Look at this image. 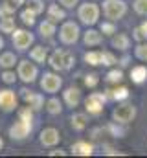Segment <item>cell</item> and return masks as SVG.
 I'll list each match as a JSON object with an SVG mask.
<instances>
[{
    "label": "cell",
    "instance_id": "6da1fadb",
    "mask_svg": "<svg viewBox=\"0 0 147 158\" xmlns=\"http://www.w3.org/2000/svg\"><path fill=\"white\" fill-rule=\"evenodd\" d=\"M99 13H101L99 6L94 4V2H85V4H81L77 7V19H79V22L85 24V26H88V28L98 24Z\"/></svg>",
    "mask_w": 147,
    "mask_h": 158
},
{
    "label": "cell",
    "instance_id": "7a4b0ae2",
    "mask_svg": "<svg viewBox=\"0 0 147 158\" xmlns=\"http://www.w3.org/2000/svg\"><path fill=\"white\" fill-rule=\"evenodd\" d=\"M103 15L107 20L118 22L127 15V4L123 0H105L103 2Z\"/></svg>",
    "mask_w": 147,
    "mask_h": 158
},
{
    "label": "cell",
    "instance_id": "3957f363",
    "mask_svg": "<svg viewBox=\"0 0 147 158\" xmlns=\"http://www.w3.org/2000/svg\"><path fill=\"white\" fill-rule=\"evenodd\" d=\"M79 37H81L79 24L74 20H63V26L59 28V40L66 46H72L79 40Z\"/></svg>",
    "mask_w": 147,
    "mask_h": 158
},
{
    "label": "cell",
    "instance_id": "277c9868",
    "mask_svg": "<svg viewBox=\"0 0 147 158\" xmlns=\"http://www.w3.org/2000/svg\"><path fill=\"white\" fill-rule=\"evenodd\" d=\"M107 94L105 92H92L86 99H85V110L86 114L90 116H99L105 109V103H107Z\"/></svg>",
    "mask_w": 147,
    "mask_h": 158
},
{
    "label": "cell",
    "instance_id": "5b68a950",
    "mask_svg": "<svg viewBox=\"0 0 147 158\" xmlns=\"http://www.w3.org/2000/svg\"><path fill=\"white\" fill-rule=\"evenodd\" d=\"M136 107L132 103H118V107L112 110V119L121 125H129L136 118Z\"/></svg>",
    "mask_w": 147,
    "mask_h": 158
},
{
    "label": "cell",
    "instance_id": "8992f818",
    "mask_svg": "<svg viewBox=\"0 0 147 158\" xmlns=\"http://www.w3.org/2000/svg\"><path fill=\"white\" fill-rule=\"evenodd\" d=\"M17 76L26 85L35 83L37 76H39V68H37L35 61L33 63H30V61H19L17 63Z\"/></svg>",
    "mask_w": 147,
    "mask_h": 158
},
{
    "label": "cell",
    "instance_id": "52a82bcc",
    "mask_svg": "<svg viewBox=\"0 0 147 158\" xmlns=\"http://www.w3.org/2000/svg\"><path fill=\"white\" fill-rule=\"evenodd\" d=\"M61 86H63V77L55 72H44V76L40 77V88L46 94L53 96L61 90Z\"/></svg>",
    "mask_w": 147,
    "mask_h": 158
},
{
    "label": "cell",
    "instance_id": "ba28073f",
    "mask_svg": "<svg viewBox=\"0 0 147 158\" xmlns=\"http://www.w3.org/2000/svg\"><path fill=\"white\" fill-rule=\"evenodd\" d=\"M33 33L32 31H28V30H15L13 33H11V42H13V46L19 50V52H26L32 44H33Z\"/></svg>",
    "mask_w": 147,
    "mask_h": 158
},
{
    "label": "cell",
    "instance_id": "9c48e42d",
    "mask_svg": "<svg viewBox=\"0 0 147 158\" xmlns=\"http://www.w3.org/2000/svg\"><path fill=\"white\" fill-rule=\"evenodd\" d=\"M33 131V123L26 121V119H17L11 127H9V136L13 140H26L30 136V132Z\"/></svg>",
    "mask_w": 147,
    "mask_h": 158
},
{
    "label": "cell",
    "instance_id": "30bf717a",
    "mask_svg": "<svg viewBox=\"0 0 147 158\" xmlns=\"http://www.w3.org/2000/svg\"><path fill=\"white\" fill-rule=\"evenodd\" d=\"M39 142H40L42 147H55V145L61 142V132H59L55 127H46V129L40 131Z\"/></svg>",
    "mask_w": 147,
    "mask_h": 158
},
{
    "label": "cell",
    "instance_id": "8fae6325",
    "mask_svg": "<svg viewBox=\"0 0 147 158\" xmlns=\"http://www.w3.org/2000/svg\"><path fill=\"white\" fill-rule=\"evenodd\" d=\"M20 98L24 99V103L26 105H30L33 110H40L42 107H44V96L42 94H39V92H32V90H26V88H22L20 90Z\"/></svg>",
    "mask_w": 147,
    "mask_h": 158
},
{
    "label": "cell",
    "instance_id": "7c38bea8",
    "mask_svg": "<svg viewBox=\"0 0 147 158\" xmlns=\"http://www.w3.org/2000/svg\"><path fill=\"white\" fill-rule=\"evenodd\" d=\"M0 109L4 112H13L17 109V94L13 90H0Z\"/></svg>",
    "mask_w": 147,
    "mask_h": 158
},
{
    "label": "cell",
    "instance_id": "4fadbf2b",
    "mask_svg": "<svg viewBox=\"0 0 147 158\" xmlns=\"http://www.w3.org/2000/svg\"><path fill=\"white\" fill-rule=\"evenodd\" d=\"M81 99H83V98H81V90H79L77 86H70V88H66V90L63 92V101H65V105L70 107V109L79 107Z\"/></svg>",
    "mask_w": 147,
    "mask_h": 158
},
{
    "label": "cell",
    "instance_id": "5bb4252c",
    "mask_svg": "<svg viewBox=\"0 0 147 158\" xmlns=\"http://www.w3.org/2000/svg\"><path fill=\"white\" fill-rule=\"evenodd\" d=\"M46 15H48V20H52L55 24L66 20V9L61 4H50L48 9H46Z\"/></svg>",
    "mask_w": 147,
    "mask_h": 158
},
{
    "label": "cell",
    "instance_id": "9a60e30c",
    "mask_svg": "<svg viewBox=\"0 0 147 158\" xmlns=\"http://www.w3.org/2000/svg\"><path fill=\"white\" fill-rule=\"evenodd\" d=\"M83 42H85V46H88V48H92V46H99L101 42H103V35H101V31H98V30H94L92 26L83 33Z\"/></svg>",
    "mask_w": 147,
    "mask_h": 158
},
{
    "label": "cell",
    "instance_id": "2e32d148",
    "mask_svg": "<svg viewBox=\"0 0 147 158\" xmlns=\"http://www.w3.org/2000/svg\"><path fill=\"white\" fill-rule=\"evenodd\" d=\"M65 57H66V50H53L52 55L48 57V64L53 70H65Z\"/></svg>",
    "mask_w": 147,
    "mask_h": 158
},
{
    "label": "cell",
    "instance_id": "e0dca14e",
    "mask_svg": "<svg viewBox=\"0 0 147 158\" xmlns=\"http://www.w3.org/2000/svg\"><path fill=\"white\" fill-rule=\"evenodd\" d=\"M70 125L75 132H83L86 127H88V116L86 112H74L72 118H70Z\"/></svg>",
    "mask_w": 147,
    "mask_h": 158
},
{
    "label": "cell",
    "instance_id": "ac0fdd59",
    "mask_svg": "<svg viewBox=\"0 0 147 158\" xmlns=\"http://www.w3.org/2000/svg\"><path fill=\"white\" fill-rule=\"evenodd\" d=\"M70 153L75 155V156H90L94 153V145L81 140V142H75L72 147H70Z\"/></svg>",
    "mask_w": 147,
    "mask_h": 158
},
{
    "label": "cell",
    "instance_id": "d6986e66",
    "mask_svg": "<svg viewBox=\"0 0 147 158\" xmlns=\"http://www.w3.org/2000/svg\"><path fill=\"white\" fill-rule=\"evenodd\" d=\"M110 44H112V48H116L120 52H127L131 48V39L127 33H114L110 39Z\"/></svg>",
    "mask_w": 147,
    "mask_h": 158
},
{
    "label": "cell",
    "instance_id": "ffe728a7",
    "mask_svg": "<svg viewBox=\"0 0 147 158\" xmlns=\"http://www.w3.org/2000/svg\"><path fill=\"white\" fill-rule=\"evenodd\" d=\"M131 81L134 85H142L147 81V66L144 64H138V66H132L131 68Z\"/></svg>",
    "mask_w": 147,
    "mask_h": 158
},
{
    "label": "cell",
    "instance_id": "44dd1931",
    "mask_svg": "<svg viewBox=\"0 0 147 158\" xmlns=\"http://www.w3.org/2000/svg\"><path fill=\"white\" fill-rule=\"evenodd\" d=\"M44 109H46V112L48 114H52V116H59L61 112H63V101L59 99V98H50L46 103H44Z\"/></svg>",
    "mask_w": 147,
    "mask_h": 158
},
{
    "label": "cell",
    "instance_id": "7402d4cb",
    "mask_svg": "<svg viewBox=\"0 0 147 158\" xmlns=\"http://www.w3.org/2000/svg\"><path fill=\"white\" fill-rule=\"evenodd\" d=\"M105 94H107V98H109V99L125 101V99L129 98V88H127V86H118V85H116V88H112V90H107Z\"/></svg>",
    "mask_w": 147,
    "mask_h": 158
},
{
    "label": "cell",
    "instance_id": "603a6c76",
    "mask_svg": "<svg viewBox=\"0 0 147 158\" xmlns=\"http://www.w3.org/2000/svg\"><path fill=\"white\" fill-rule=\"evenodd\" d=\"M55 31H57L55 22H52V20H48V19L39 24V33H40L44 39H52V37L55 35Z\"/></svg>",
    "mask_w": 147,
    "mask_h": 158
},
{
    "label": "cell",
    "instance_id": "cb8c5ba5",
    "mask_svg": "<svg viewBox=\"0 0 147 158\" xmlns=\"http://www.w3.org/2000/svg\"><path fill=\"white\" fill-rule=\"evenodd\" d=\"M30 59L35 61V63H40V64L46 63V61H48V50H46L44 46H35V48H32Z\"/></svg>",
    "mask_w": 147,
    "mask_h": 158
},
{
    "label": "cell",
    "instance_id": "d4e9b609",
    "mask_svg": "<svg viewBox=\"0 0 147 158\" xmlns=\"http://www.w3.org/2000/svg\"><path fill=\"white\" fill-rule=\"evenodd\" d=\"M19 61H17V55L13 53V52H4V53H0V66L6 70V68H15V64H17Z\"/></svg>",
    "mask_w": 147,
    "mask_h": 158
},
{
    "label": "cell",
    "instance_id": "484cf974",
    "mask_svg": "<svg viewBox=\"0 0 147 158\" xmlns=\"http://www.w3.org/2000/svg\"><path fill=\"white\" fill-rule=\"evenodd\" d=\"M15 30H17V26H15L13 15H11V17H2V19H0V31H2V33H13Z\"/></svg>",
    "mask_w": 147,
    "mask_h": 158
},
{
    "label": "cell",
    "instance_id": "4316f807",
    "mask_svg": "<svg viewBox=\"0 0 147 158\" xmlns=\"http://www.w3.org/2000/svg\"><path fill=\"white\" fill-rule=\"evenodd\" d=\"M121 79H123V72L121 70H118V68H112L107 72V76H105V81L109 83V85H120L121 83Z\"/></svg>",
    "mask_w": 147,
    "mask_h": 158
},
{
    "label": "cell",
    "instance_id": "83f0119b",
    "mask_svg": "<svg viewBox=\"0 0 147 158\" xmlns=\"http://www.w3.org/2000/svg\"><path fill=\"white\" fill-rule=\"evenodd\" d=\"M132 37H134V40H138V42L147 40V20L142 22L140 26H136V28L132 30Z\"/></svg>",
    "mask_w": 147,
    "mask_h": 158
},
{
    "label": "cell",
    "instance_id": "f1b7e54d",
    "mask_svg": "<svg viewBox=\"0 0 147 158\" xmlns=\"http://www.w3.org/2000/svg\"><path fill=\"white\" fill-rule=\"evenodd\" d=\"M105 129L109 131L114 138H123V136H125V129L121 127V123H116V121H112V123H109Z\"/></svg>",
    "mask_w": 147,
    "mask_h": 158
},
{
    "label": "cell",
    "instance_id": "f546056e",
    "mask_svg": "<svg viewBox=\"0 0 147 158\" xmlns=\"http://www.w3.org/2000/svg\"><path fill=\"white\" fill-rule=\"evenodd\" d=\"M85 63H88L90 66H99L101 64V52H86Z\"/></svg>",
    "mask_w": 147,
    "mask_h": 158
},
{
    "label": "cell",
    "instance_id": "4dcf8cb0",
    "mask_svg": "<svg viewBox=\"0 0 147 158\" xmlns=\"http://www.w3.org/2000/svg\"><path fill=\"white\" fill-rule=\"evenodd\" d=\"M134 57L140 59V61H144V63H147V40L136 44V48H134Z\"/></svg>",
    "mask_w": 147,
    "mask_h": 158
},
{
    "label": "cell",
    "instance_id": "1f68e13d",
    "mask_svg": "<svg viewBox=\"0 0 147 158\" xmlns=\"http://www.w3.org/2000/svg\"><path fill=\"white\" fill-rule=\"evenodd\" d=\"M35 17H37V15L33 13V11H32V9H28V7L20 11V20H22L26 26H30V28L35 24Z\"/></svg>",
    "mask_w": 147,
    "mask_h": 158
},
{
    "label": "cell",
    "instance_id": "d6a6232c",
    "mask_svg": "<svg viewBox=\"0 0 147 158\" xmlns=\"http://www.w3.org/2000/svg\"><path fill=\"white\" fill-rule=\"evenodd\" d=\"M99 31H101L103 35H107V37H112V35L116 33V22H112V20L103 22V24L99 26Z\"/></svg>",
    "mask_w": 147,
    "mask_h": 158
},
{
    "label": "cell",
    "instance_id": "836d02e7",
    "mask_svg": "<svg viewBox=\"0 0 147 158\" xmlns=\"http://www.w3.org/2000/svg\"><path fill=\"white\" fill-rule=\"evenodd\" d=\"M2 81L6 83V85H13L17 79H19V76H17V72L15 70H11V68H6L4 72H2Z\"/></svg>",
    "mask_w": 147,
    "mask_h": 158
},
{
    "label": "cell",
    "instance_id": "e575fe53",
    "mask_svg": "<svg viewBox=\"0 0 147 158\" xmlns=\"http://www.w3.org/2000/svg\"><path fill=\"white\" fill-rule=\"evenodd\" d=\"M15 6L11 4V2H4V4H0V19L2 17H11V15H15Z\"/></svg>",
    "mask_w": 147,
    "mask_h": 158
},
{
    "label": "cell",
    "instance_id": "d590c367",
    "mask_svg": "<svg viewBox=\"0 0 147 158\" xmlns=\"http://www.w3.org/2000/svg\"><path fill=\"white\" fill-rule=\"evenodd\" d=\"M118 63V59H116V55L114 53H110V52H101V64H105V66H114Z\"/></svg>",
    "mask_w": 147,
    "mask_h": 158
},
{
    "label": "cell",
    "instance_id": "8d00e7d4",
    "mask_svg": "<svg viewBox=\"0 0 147 158\" xmlns=\"http://www.w3.org/2000/svg\"><path fill=\"white\" fill-rule=\"evenodd\" d=\"M28 9H32L35 15H40L44 11V2L42 0H28Z\"/></svg>",
    "mask_w": 147,
    "mask_h": 158
},
{
    "label": "cell",
    "instance_id": "74e56055",
    "mask_svg": "<svg viewBox=\"0 0 147 158\" xmlns=\"http://www.w3.org/2000/svg\"><path fill=\"white\" fill-rule=\"evenodd\" d=\"M132 9H134L138 15L147 17V0H134V4H132Z\"/></svg>",
    "mask_w": 147,
    "mask_h": 158
},
{
    "label": "cell",
    "instance_id": "f35d334b",
    "mask_svg": "<svg viewBox=\"0 0 147 158\" xmlns=\"http://www.w3.org/2000/svg\"><path fill=\"white\" fill-rule=\"evenodd\" d=\"M98 83H99V77H98V74L90 72V74H86V76H85V85H86L88 88H94Z\"/></svg>",
    "mask_w": 147,
    "mask_h": 158
},
{
    "label": "cell",
    "instance_id": "ab89813d",
    "mask_svg": "<svg viewBox=\"0 0 147 158\" xmlns=\"http://www.w3.org/2000/svg\"><path fill=\"white\" fill-rule=\"evenodd\" d=\"M74 64H75V57H74V53L66 52V57H65V70H72Z\"/></svg>",
    "mask_w": 147,
    "mask_h": 158
},
{
    "label": "cell",
    "instance_id": "60d3db41",
    "mask_svg": "<svg viewBox=\"0 0 147 158\" xmlns=\"http://www.w3.org/2000/svg\"><path fill=\"white\" fill-rule=\"evenodd\" d=\"M59 4H61L65 9H74V7L79 4V0H59Z\"/></svg>",
    "mask_w": 147,
    "mask_h": 158
},
{
    "label": "cell",
    "instance_id": "b9f144b4",
    "mask_svg": "<svg viewBox=\"0 0 147 158\" xmlns=\"http://www.w3.org/2000/svg\"><path fill=\"white\" fill-rule=\"evenodd\" d=\"M103 155H109V156H114V155H120L112 145H109V143H103Z\"/></svg>",
    "mask_w": 147,
    "mask_h": 158
},
{
    "label": "cell",
    "instance_id": "7bdbcfd3",
    "mask_svg": "<svg viewBox=\"0 0 147 158\" xmlns=\"http://www.w3.org/2000/svg\"><path fill=\"white\" fill-rule=\"evenodd\" d=\"M57 155H59V156H65L66 153H65L63 149H55V151H50V156H57Z\"/></svg>",
    "mask_w": 147,
    "mask_h": 158
},
{
    "label": "cell",
    "instance_id": "ee69618b",
    "mask_svg": "<svg viewBox=\"0 0 147 158\" xmlns=\"http://www.w3.org/2000/svg\"><path fill=\"white\" fill-rule=\"evenodd\" d=\"M118 63H120V64H121V66H127V64H129V57H127V55H125V57H123V59H120V61H118Z\"/></svg>",
    "mask_w": 147,
    "mask_h": 158
},
{
    "label": "cell",
    "instance_id": "f6af8a7d",
    "mask_svg": "<svg viewBox=\"0 0 147 158\" xmlns=\"http://www.w3.org/2000/svg\"><path fill=\"white\" fill-rule=\"evenodd\" d=\"M9 2H11V4H13L15 7H20V6L24 4V0H9Z\"/></svg>",
    "mask_w": 147,
    "mask_h": 158
},
{
    "label": "cell",
    "instance_id": "bcb514c9",
    "mask_svg": "<svg viewBox=\"0 0 147 158\" xmlns=\"http://www.w3.org/2000/svg\"><path fill=\"white\" fill-rule=\"evenodd\" d=\"M4 149V140H2V136H0V151Z\"/></svg>",
    "mask_w": 147,
    "mask_h": 158
},
{
    "label": "cell",
    "instance_id": "7dc6e473",
    "mask_svg": "<svg viewBox=\"0 0 147 158\" xmlns=\"http://www.w3.org/2000/svg\"><path fill=\"white\" fill-rule=\"evenodd\" d=\"M4 48V39H2V35H0V50Z\"/></svg>",
    "mask_w": 147,
    "mask_h": 158
}]
</instances>
